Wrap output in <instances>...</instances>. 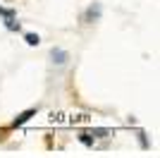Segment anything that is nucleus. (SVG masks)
<instances>
[{"mask_svg":"<svg viewBox=\"0 0 160 158\" xmlns=\"http://www.w3.org/2000/svg\"><path fill=\"white\" fill-rule=\"evenodd\" d=\"M100 17V5L96 3L93 7H88V12H86V22H96Z\"/></svg>","mask_w":160,"mask_h":158,"instance_id":"nucleus-3","label":"nucleus"},{"mask_svg":"<svg viewBox=\"0 0 160 158\" xmlns=\"http://www.w3.org/2000/svg\"><path fill=\"white\" fill-rule=\"evenodd\" d=\"M36 115V108H29V110H24V113H19L17 118H14V122H12V127H19V125H24V122H29V120Z\"/></svg>","mask_w":160,"mask_h":158,"instance_id":"nucleus-2","label":"nucleus"},{"mask_svg":"<svg viewBox=\"0 0 160 158\" xmlns=\"http://www.w3.org/2000/svg\"><path fill=\"white\" fill-rule=\"evenodd\" d=\"M5 26L10 29V31H19V22H14V17H7Z\"/></svg>","mask_w":160,"mask_h":158,"instance_id":"nucleus-5","label":"nucleus"},{"mask_svg":"<svg viewBox=\"0 0 160 158\" xmlns=\"http://www.w3.org/2000/svg\"><path fill=\"white\" fill-rule=\"evenodd\" d=\"M0 14H2V17H14V10H5V7H0Z\"/></svg>","mask_w":160,"mask_h":158,"instance_id":"nucleus-6","label":"nucleus"},{"mask_svg":"<svg viewBox=\"0 0 160 158\" xmlns=\"http://www.w3.org/2000/svg\"><path fill=\"white\" fill-rule=\"evenodd\" d=\"M24 41H27L29 46H38V43H41L38 34H27V36H24Z\"/></svg>","mask_w":160,"mask_h":158,"instance_id":"nucleus-4","label":"nucleus"},{"mask_svg":"<svg viewBox=\"0 0 160 158\" xmlns=\"http://www.w3.org/2000/svg\"><path fill=\"white\" fill-rule=\"evenodd\" d=\"M50 58H53L55 65H65L67 60H69V53L62 50V48H53V50H50Z\"/></svg>","mask_w":160,"mask_h":158,"instance_id":"nucleus-1","label":"nucleus"}]
</instances>
